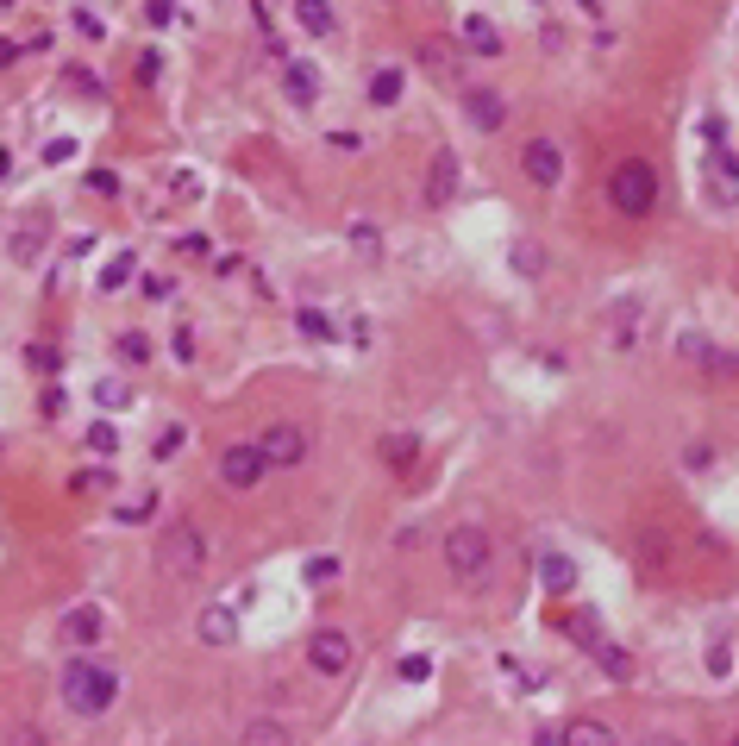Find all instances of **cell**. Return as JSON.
<instances>
[{"label": "cell", "instance_id": "cell-1", "mask_svg": "<svg viewBox=\"0 0 739 746\" xmlns=\"http://www.w3.org/2000/svg\"><path fill=\"white\" fill-rule=\"evenodd\" d=\"M63 703H69V715L101 721V715L119 703V671L101 665V659H76V665H63Z\"/></svg>", "mask_w": 739, "mask_h": 746}, {"label": "cell", "instance_id": "cell-2", "mask_svg": "<svg viewBox=\"0 0 739 746\" xmlns=\"http://www.w3.org/2000/svg\"><path fill=\"white\" fill-rule=\"evenodd\" d=\"M608 201H614V214H627V220H646L652 207H658V170L646 157H627V163H614V176H608Z\"/></svg>", "mask_w": 739, "mask_h": 746}, {"label": "cell", "instance_id": "cell-3", "mask_svg": "<svg viewBox=\"0 0 739 746\" xmlns=\"http://www.w3.org/2000/svg\"><path fill=\"white\" fill-rule=\"evenodd\" d=\"M157 571L170 577V584H182V577H201V571H207V533L188 527V521H176V527L157 540Z\"/></svg>", "mask_w": 739, "mask_h": 746}, {"label": "cell", "instance_id": "cell-4", "mask_svg": "<svg viewBox=\"0 0 739 746\" xmlns=\"http://www.w3.org/2000/svg\"><path fill=\"white\" fill-rule=\"evenodd\" d=\"M489 533L476 527V521H464V527H451L445 533V565H451V577H464V584H476V577L489 571Z\"/></svg>", "mask_w": 739, "mask_h": 746}, {"label": "cell", "instance_id": "cell-5", "mask_svg": "<svg viewBox=\"0 0 739 746\" xmlns=\"http://www.w3.org/2000/svg\"><path fill=\"white\" fill-rule=\"evenodd\" d=\"M351 659H357V652H351V634H339V627H320V634L307 640V665H314L320 678H345Z\"/></svg>", "mask_w": 739, "mask_h": 746}, {"label": "cell", "instance_id": "cell-6", "mask_svg": "<svg viewBox=\"0 0 739 746\" xmlns=\"http://www.w3.org/2000/svg\"><path fill=\"white\" fill-rule=\"evenodd\" d=\"M264 477H270L264 446H226V452H220V483H226V489H257Z\"/></svg>", "mask_w": 739, "mask_h": 746}, {"label": "cell", "instance_id": "cell-7", "mask_svg": "<svg viewBox=\"0 0 739 746\" xmlns=\"http://www.w3.org/2000/svg\"><path fill=\"white\" fill-rule=\"evenodd\" d=\"M57 640L63 646H101L107 640V609H101V602H76V609H63Z\"/></svg>", "mask_w": 739, "mask_h": 746}, {"label": "cell", "instance_id": "cell-8", "mask_svg": "<svg viewBox=\"0 0 739 746\" xmlns=\"http://www.w3.org/2000/svg\"><path fill=\"white\" fill-rule=\"evenodd\" d=\"M257 446H264L270 471H295V464L307 458V433H301L295 421H276V427H264V433H257Z\"/></svg>", "mask_w": 739, "mask_h": 746}, {"label": "cell", "instance_id": "cell-9", "mask_svg": "<svg viewBox=\"0 0 739 746\" xmlns=\"http://www.w3.org/2000/svg\"><path fill=\"white\" fill-rule=\"evenodd\" d=\"M520 170H527L533 189H558L564 182V151L552 145V138H533V145L520 151Z\"/></svg>", "mask_w": 739, "mask_h": 746}, {"label": "cell", "instance_id": "cell-10", "mask_svg": "<svg viewBox=\"0 0 739 746\" xmlns=\"http://www.w3.org/2000/svg\"><path fill=\"white\" fill-rule=\"evenodd\" d=\"M702 182H708V195L721 201V207H739V157L727 145L702 157Z\"/></svg>", "mask_w": 739, "mask_h": 746}, {"label": "cell", "instance_id": "cell-11", "mask_svg": "<svg viewBox=\"0 0 739 746\" xmlns=\"http://www.w3.org/2000/svg\"><path fill=\"white\" fill-rule=\"evenodd\" d=\"M195 634H201V646H232L238 640V609L232 602H213V609H201V621H195Z\"/></svg>", "mask_w": 739, "mask_h": 746}, {"label": "cell", "instance_id": "cell-12", "mask_svg": "<svg viewBox=\"0 0 739 746\" xmlns=\"http://www.w3.org/2000/svg\"><path fill=\"white\" fill-rule=\"evenodd\" d=\"M458 176H464V163L451 157V151H433V176H426V201L445 207L451 195H458Z\"/></svg>", "mask_w": 739, "mask_h": 746}, {"label": "cell", "instance_id": "cell-13", "mask_svg": "<svg viewBox=\"0 0 739 746\" xmlns=\"http://www.w3.org/2000/svg\"><path fill=\"white\" fill-rule=\"evenodd\" d=\"M539 590H545V596H570V590H577V558L545 552V558H539Z\"/></svg>", "mask_w": 739, "mask_h": 746}, {"label": "cell", "instance_id": "cell-14", "mask_svg": "<svg viewBox=\"0 0 739 746\" xmlns=\"http://www.w3.org/2000/svg\"><path fill=\"white\" fill-rule=\"evenodd\" d=\"M282 95H289L295 107H314L320 101V69L314 63H289L282 69Z\"/></svg>", "mask_w": 739, "mask_h": 746}, {"label": "cell", "instance_id": "cell-15", "mask_svg": "<svg viewBox=\"0 0 739 746\" xmlns=\"http://www.w3.org/2000/svg\"><path fill=\"white\" fill-rule=\"evenodd\" d=\"M464 113L476 120V132H502V120H508L502 95H489V88H470V95H464Z\"/></svg>", "mask_w": 739, "mask_h": 746}, {"label": "cell", "instance_id": "cell-16", "mask_svg": "<svg viewBox=\"0 0 739 746\" xmlns=\"http://www.w3.org/2000/svg\"><path fill=\"white\" fill-rule=\"evenodd\" d=\"M464 44H470L476 57H502V32H495L483 13H470V19H464Z\"/></svg>", "mask_w": 739, "mask_h": 746}, {"label": "cell", "instance_id": "cell-17", "mask_svg": "<svg viewBox=\"0 0 739 746\" xmlns=\"http://www.w3.org/2000/svg\"><path fill=\"white\" fill-rule=\"evenodd\" d=\"M558 746H614V728L608 721H570L564 734H552Z\"/></svg>", "mask_w": 739, "mask_h": 746}, {"label": "cell", "instance_id": "cell-18", "mask_svg": "<svg viewBox=\"0 0 739 746\" xmlns=\"http://www.w3.org/2000/svg\"><path fill=\"white\" fill-rule=\"evenodd\" d=\"M401 95H408V76H401L395 63H383V69L370 76V101H376V107H395Z\"/></svg>", "mask_w": 739, "mask_h": 746}, {"label": "cell", "instance_id": "cell-19", "mask_svg": "<svg viewBox=\"0 0 739 746\" xmlns=\"http://www.w3.org/2000/svg\"><path fill=\"white\" fill-rule=\"evenodd\" d=\"M295 26L307 38H332V7L326 0H295Z\"/></svg>", "mask_w": 739, "mask_h": 746}, {"label": "cell", "instance_id": "cell-20", "mask_svg": "<svg viewBox=\"0 0 739 746\" xmlns=\"http://www.w3.org/2000/svg\"><path fill=\"white\" fill-rule=\"evenodd\" d=\"M132 270H138V258H132V251H113V258L101 264V295H119V289L132 283Z\"/></svg>", "mask_w": 739, "mask_h": 746}, {"label": "cell", "instance_id": "cell-21", "mask_svg": "<svg viewBox=\"0 0 739 746\" xmlns=\"http://www.w3.org/2000/svg\"><path fill=\"white\" fill-rule=\"evenodd\" d=\"M245 740H251V746H282V740H295V734H289V721L257 715V721H245Z\"/></svg>", "mask_w": 739, "mask_h": 746}, {"label": "cell", "instance_id": "cell-22", "mask_svg": "<svg viewBox=\"0 0 739 746\" xmlns=\"http://www.w3.org/2000/svg\"><path fill=\"white\" fill-rule=\"evenodd\" d=\"M589 652H595V665H602V671H608V678H614V684H627V678H633V659H627V652H621V646H608V640H595Z\"/></svg>", "mask_w": 739, "mask_h": 746}, {"label": "cell", "instance_id": "cell-23", "mask_svg": "<svg viewBox=\"0 0 739 746\" xmlns=\"http://www.w3.org/2000/svg\"><path fill=\"white\" fill-rule=\"evenodd\" d=\"M151 515H157V489H145V496H132V502H119V508H113V521H119V527H145Z\"/></svg>", "mask_w": 739, "mask_h": 746}, {"label": "cell", "instance_id": "cell-24", "mask_svg": "<svg viewBox=\"0 0 739 746\" xmlns=\"http://www.w3.org/2000/svg\"><path fill=\"white\" fill-rule=\"evenodd\" d=\"M608 326H614V345H633V326H639V301H614L608 308Z\"/></svg>", "mask_w": 739, "mask_h": 746}, {"label": "cell", "instance_id": "cell-25", "mask_svg": "<svg viewBox=\"0 0 739 746\" xmlns=\"http://www.w3.org/2000/svg\"><path fill=\"white\" fill-rule=\"evenodd\" d=\"M383 458L395 464V471H408V464L420 458V433H389L383 439Z\"/></svg>", "mask_w": 739, "mask_h": 746}, {"label": "cell", "instance_id": "cell-26", "mask_svg": "<svg viewBox=\"0 0 739 746\" xmlns=\"http://www.w3.org/2000/svg\"><path fill=\"white\" fill-rule=\"evenodd\" d=\"M545 264H552V258H545V245H533V239H520V245H514V270L527 276V283H539Z\"/></svg>", "mask_w": 739, "mask_h": 746}, {"label": "cell", "instance_id": "cell-27", "mask_svg": "<svg viewBox=\"0 0 739 746\" xmlns=\"http://www.w3.org/2000/svg\"><path fill=\"white\" fill-rule=\"evenodd\" d=\"M696 364H702V377H721V383H733V377H739V358H733V352H721V345H708V352H702Z\"/></svg>", "mask_w": 739, "mask_h": 746}, {"label": "cell", "instance_id": "cell-28", "mask_svg": "<svg viewBox=\"0 0 739 746\" xmlns=\"http://www.w3.org/2000/svg\"><path fill=\"white\" fill-rule=\"evenodd\" d=\"M295 333H301V339H314V345H326V339H339V333H332V320H326L320 308H301V314H295Z\"/></svg>", "mask_w": 739, "mask_h": 746}, {"label": "cell", "instance_id": "cell-29", "mask_svg": "<svg viewBox=\"0 0 739 746\" xmlns=\"http://www.w3.org/2000/svg\"><path fill=\"white\" fill-rule=\"evenodd\" d=\"M82 446H88L94 458H113V452H119V427H113V421H94V427L82 433Z\"/></svg>", "mask_w": 739, "mask_h": 746}, {"label": "cell", "instance_id": "cell-30", "mask_svg": "<svg viewBox=\"0 0 739 746\" xmlns=\"http://www.w3.org/2000/svg\"><path fill=\"white\" fill-rule=\"evenodd\" d=\"M88 395H94V408H132V389L119 383V377H101Z\"/></svg>", "mask_w": 739, "mask_h": 746}, {"label": "cell", "instance_id": "cell-31", "mask_svg": "<svg viewBox=\"0 0 739 746\" xmlns=\"http://www.w3.org/2000/svg\"><path fill=\"white\" fill-rule=\"evenodd\" d=\"M332 577H339V558H332V552H314L301 565V584H332Z\"/></svg>", "mask_w": 739, "mask_h": 746}, {"label": "cell", "instance_id": "cell-32", "mask_svg": "<svg viewBox=\"0 0 739 746\" xmlns=\"http://www.w3.org/2000/svg\"><path fill=\"white\" fill-rule=\"evenodd\" d=\"M113 483H119V477L107 471V464H101V471H76V477H69V489H76V496H94V489H101V496H107Z\"/></svg>", "mask_w": 739, "mask_h": 746}, {"label": "cell", "instance_id": "cell-33", "mask_svg": "<svg viewBox=\"0 0 739 746\" xmlns=\"http://www.w3.org/2000/svg\"><path fill=\"white\" fill-rule=\"evenodd\" d=\"M395 671H401L408 684H426V678H433V659H426V652H408V659H401Z\"/></svg>", "mask_w": 739, "mask_h": 746}, {"label": "cell", "instance_id": "cell-34", "mask_svg": "<svg viewBox=\"0 0 739 746\" xmlns=\"http://www.w3.org/2000/svg\"><path fill=\"white\" fill-rule=\"evenodd\" d=\"M119 358H126V364H151V339L145 333H126V339H119Z\"/></svg>", "mask_w": 739, "mask_h": 746}, {"label": "cell", "instance_id": "cell-35", "mask_svg": "<svg viewBox=\"0 0 739 746\" xmlns=\"http://www.w3.org/2000/svg\"><path fill=\"white\" fill-rule=\"evenodd\" d=\"M182 439H188V427H182V421H170V427L157 433V458H176V452H182Z\"/></svg>", "mask_w": 739, "mask_h": 746}, {"label": "cell", "instance_id": "cell-36", "mask_svg": "<svg viewBox=\"0 0 739 746\" xmlns=\"http://www.w3.org/2000/svg\"><path fill=\"white\" fill-rule=\"evenodd\" d=\"M727 671H733V646L714 640V646H708V678H727Z\"/></svg>", "mask_w": 739, "mask_h": 746}, {"label": "cell", "instance_id": "cell-37", "mask_svg": "<svg viewBox=\"0 0 739 746\" xmlns=\"http://www.w3.org/2000/svg\"><path fill=\"white\" fill-rule=\"evenodd\" d=\"M696 132H702V145H708V151H721V145H727V120H721V113H708Z\"/></svg>", "mask_w": 739, "mask_h": 746}, {"label": "cell", "instance_id": "cell-38", "mask_svg": "<svg viewBox=\"0 0 739 746\" xmlns=\"http://www.w3.org/2000/svg\"><path fill=\"white\" fill-rule=\"evenodd\" d=\"M76 32L101 44V38H107V19H101V13H88V7H76Z\"/></svg>", "mask_w": 739, "mask_h": 746}, {"label": "cell", "instance_id": "cell-39", "mask_svg": "<svg viewBox=\"0 0 739 746\" xmlns=\"http://www.w3.org/2000/svg\"><path fill=\"white\" fill-rule=\"evenodd\" d=\"M138 289H145V301H170L176 295V276H145Z\"/></svg>", "mask_w": 739, "mask_h": 746}, {"label": "cell", "instance_id": "cell-40", "mask_svg": "<svg viewBox=\"0 0 739 746\" xmlns=\"http://www.w3.org/2000/svg\"><path fill=\"white\" fill-rule=\"evenodd\" d=\"M88 189L101 195V201H113V195H119V176H113V170H88Z\"/></svg>", "mask_w": 739, "mask_h": 746}, {"label": "cell", "instance_id": "cell-41", "mask_svg": "<svg viewBox=\"0 0 739 746\" xmlns=\"http://www.w3.org/2000/svg\"><path fill=\"white\" fill-rule=\"evenodd\" d=\"M170 352H176V364H195V333H188V326H176V339H170Z\"/></svg>", "mask_w": 739, "mask_h": 746}, {"label": "cell", "instance_id": "cell-42", "mask_svg": "<svg viewBox=\"0 0 739 746\" xmlns=\"http://www.w3.org/2000/svg\"><path fill=\"white\" fill-rule=\"evenodd\" d=\"M145 19H151V26H170V19H176V0H145Z\"/></svg>", "mask_w": 739, "mask_h": 746}, {"label": "cell", "instance_id": "cell-43", "mask_svg": "<svg viewBox=\"0 0 739 746\" xmlns=\"http://www.w3.org/2000/svg\"><path fill=\"white\" fill-rule=\"evenodd\" d=\"M76 157V138H51V145H44V163H69Z\"/></svg>", "mask_w": 739, "mask_h": 746}, {"label": "cell", "instance_id": "cell-44", "mask_svg": "<svg viewBox=\"0 0 739 746\" xmlns=\"http://www.w3.org/2000/svg\"><path fill=\"white\" fill-rule=\"evenodd\" d=\"M157 76H163V57L145 51V57H138V82H157Z\"/></svg>", "mask_w": 739, "mask_h": 746}, {"label": "cell", "instance_id": "cell-45", "mask_svg": "<svg viewBox=\"0 0 739 746\" xmlns=\"http://www.w3.org/2000/svg\"><path fill=\"white\" fill-rule=\"evenodd\" d=\"M683 464H689V471H708L714 452H708V446H689V452H683Z\"/></svg>", "mask_w": 739, "mask_h": 746}, {"label": "cell", "instance_id": "cell-46", "mask_svg": "<svg viewBox=\"0 0 739 746\" xmlns=\"http://www.w3.org/2000/svg\"><path fill=\"white\" fill-rule=\"evenodd\" d=\"M351 239L364 245V251H376V226H370V220H357V226H351Z\"/></svg>", "mask_w": 739, "mask_h": 746}, {"label": "cell", "instance_id": "cell-47", "mask_svg": "<svg viewBox=\"0 0 739 746\" xmlns=\"http://www.w3.org/2000/svg\"><path fill=\"white\" fill-rule=\"evenodd\" d=\"M7 176H13V157H7V151H0V182H7Z\"/></svg>", "mask_w": 739, "mask_h": 746}, {"label": "cell", "instance_id": "cell-48", "mask_svg": "<svg viewBox=\"0 0 739 746\" xmlns=\"http://www.w3.org/2000/svg\"><path fill=\"white\" fill-rule=\"evenodd\" d=\"M7 7H13V0H0V13H7Z\"/></svg>", "mask_w": 739, "mask_h": 746}]
</instances>
